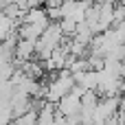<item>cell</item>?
Instances as JSON below:
<instances>
[{
  "label": "cell",
  "instance_id": "6da1fadb",
  "mask_svg": "<svg viewBox=\"0 0 125 125\" xmlns=\"http://www.w3.org/2000/svg\"><path fill=\"white\" fill-rule=\"evenodd\" d=\"M73 86H75V79H73V73L70 70H64V73H59L57 77H53L51 81H48V86L44 88V99L48 101V103H57L62 97H66L70 90H73Z\"/></svg>",
  "mask_w": 125,
  "mask_h": 125
},
{
  "label": "cell",
  "instance_id": "7a4b0ae2",
  "mask_svg": "<svg viewBox=\"0 0 125 125\" xmlns=\"http://www.w3.org/2000/svg\"><path fill=\"white\" fill-rule=\"evenodd\" d=\"M123 125H125V121H123Z\"/></svg>",
  "mask_w": 125,
  "mask_h": 125
}]
</instances>
